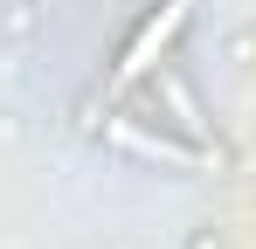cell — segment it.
Listing matches in <instances>:
<instances>
[{
	"label": "cell",
	"mask_w": 256,
	"mask_h": 249,
	"mask_svg": "<svg viewBox=\"0 0 256 249\" xmlns=\"http://www.w3.org/2000/svg\"><path fill=\"white\" fill-rule=\"evenodd\" d=\"M111 138H118V146H132V152H146V160H166V166H194V152H187V146H173V138H152V132H138V124H111Z\"/></svg>",
	"instance_id": "cell-2"
},
{
	"label": "cell",
	"mask_w": 256,
	"mask_h": 249,
	"mask_svg": "<svg viewBox=\"0 0 256 249\" xmlns=\"http://www.w3.org/2000/svg\"><path fill=\"white\" fill-rule=\"evenodd\" d=\"M180 21H187V0H160V14H146V28L132 35L125 62H118V90H125V83H138L160 56H166V42L180 35Z\"/></svg>",
	"instance_id": "cell-1"
}]
</instances>
